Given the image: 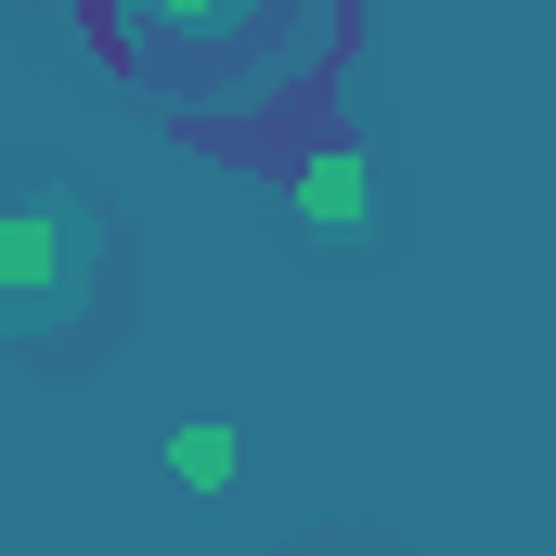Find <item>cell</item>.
<instances>
[{
    "label": "cell",
    "mask_w": 556,
    "mask_h": 556,
    "mask_svg": "<svg viewBox=\"0 0 556 556\" xmlns=\"http://www.w3.org/2000/svg\"><path fill=\"white\" fill-rule=\"evenodd\" d=\"M273 13H285V0H91L104 52H117V65H168V78H194V65H220V52H247Z\"/></svg>",
    "instance_id": "obj_2"
},
{
    "label": "cell",
    "mask_w": 556,
    "mask_h": 556,
    "mask_svg": "<svg viewBox=\"0 0 556 556\" xmlns=\"http://www.w3.org/2000/svg\"><path fill=\"white\" fill-rule=\"evenodd\" d=\"M91 285H104V233H91L78 194H13L0 207V350L78 337Z\"/></svg>",
    "instance_id": "obj_1"
},
{
    "label": "cell",
    "mask_w": 556,
    "mask_h": 556,
    "mask_svg": "<svg viewBox=\"0 0 556 556\" xmlns=\"http://www.w3.org/2000/svg\"><path fill=\"white\" fill-rule=\"evenodd\" d=\"M155 466H168V492H194V505H207V492H233V479H247V440H233V415H181Z\"/></svg>",
    "instance_id": "obj_4"
},
{
    "label": "cell",
    "mask_w": 556,
    "mask_h": 556,
    "mask_svg": "<svg viewBox=\"0 0 556 556\" xmlns=\"http://www.w3.org/2000/svg\"><path fill=\"white\" fill-rule=\"evenodd\" d=\"M285 207H298V233L311 247H363L376 233V168H363V142H298L285 155Z\"/></svg>",
    "instance_id": "obj_3"
}]
</instances>
